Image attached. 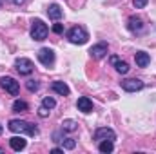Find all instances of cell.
<instances>
[{
    "instance_id": "25",
    "label": "cell",
    "mask_w": 156,
    "mask_h": 154,
    "mask_svg": "<svg viewBox=\"0 0 156 154\" xmlns=\"http://www.w3.org/2000/svg\"><path fill=\"white\" fill-rule=\"evenodd\" d=\"M53 31H55V33H58V35H60V33H62V31H64V27H62V26H60V24H55V26H53Z\"/></svg>"
},
{
    "instance_id": "29",
    "label": "cell",
    "mask_w": 156,
    "mask_h": 154,
    "mask_svg": "<svg viewBox=\"0 0 156 154\" xmlns=\"http://www.w3.org/2000/svg\"><path fill=\"white\" fill-rule=\"evenodd\" d=\"M0 152H2V149H0Z\"/></svg>"
},
{
    "instance_id": "7",
    "label": "cell",
    "mask_w": 156,
    "mask_h": 154,
    "mask_svg": "<svg viewBox=\"0 0 156 154\" xmlns=\"http://www.w3.org/2000/svg\"><path fill=\"white\" fill-rule=\"evenodd\" d=\"M144 87V82L138 80V78H129V80H123L122 82V89L127 91V93H134V91H140Z\"/></svg>"
},
{
    "instance_id": "19",
    "label": "cell",
    "mask_w": 156,
    "mask_h": 154,
    "mask_svg": "<svg viewBox=\"0 0 156 154\" xmlns=\"http://www.w3.org/2000/svg\"><path fill=\"white\" fill-rule=\"evenodd\" d=\"M13 111H15V113L27 111V103H26V102H22V100H15V103H13Z\"/></svg>"
},
{
    "instance_id": "24",
    "label": "cell",
    "mask_w": 156,
    "mask_h": 154,
    "mask_svg": "<svg viewBox=\"0 0 156 154\" xmlns=\"http://www.w3.org/2000/svg\"><path fill=\"white\" fill-rule=\"evenodd\" d=\"M147 2H149V0H134V5H136L138 9H142V7L147 5Z\"/></svg>"
},
{
    "instance_id": "2",
    "label": "cell",
    "mask_w": 156,
    "mask_h": 154,
    "mask_svg": "<svg viewBox=\"0 0 156 154\" xmlns=\"http://www.w3.org/2000/svg\"><path fill=\"white\" fill-rule=\"evenodd\" d=\"M47 33H49L47 26H45L40 18H35V20H33V24H31V37H33V40L42 42V40L47 38Z\"/></svg>"
},
{
    "instance_id": "11",
    "label": "cell",
    "mask_w": 156,
    "mask_h": 154,
    "mask_svg": "<svg viewBox=\"0 0 156 154\" xmlns=\"http://www.w3.org/2000/svg\"><path fill=\"white\" fill-rule=\"evenodd\" d=\"M109 62L116 67V71L120 73V75H127V73H129V65H127V62H122L118 56H111Z\"/></svg>"
},
{
    "instance_id": "21",
    "label": "cell",
    "mask_w": 156,
    "mask_h": 154,
    "mask_svg": "<svg viewBox=\"0 0 156 154\" xmlns=\"http://www.w3.org/2000/svg\"><path fill=\"white\" fill-rule=\"evenodd\" d=\"M62 147H64V149H75V147H76V142H75L73 138L62 140Z\"/></svg>"
},
{
    "instance_id": "17",
    "label": "cell",
    "mask_w": 156,
    "mask_h": 154,
    "mask_svg": "<svg viewBox=\"0 0 156 154\" xmlns=\"http://www.w3.org/2000/svg\"><path fill=\"white\" fill-rule=\"evenodd\" d=\"M62 129L67 131V132H73V131L78 129V123L75 120H64V121H62Z\"/></svg>"
},
{
    "instance_id": "5",
    "label": "cell",
    "mask_w": 156,
    "mask_h": 154,
    "mask_svg": "<svg viewBox=\"0 0 156 154\" xmlns=\"http://www.w3.org/2000/svg\"><path fill=\"white\" fill-rule=\"evenodd\" d=\"M15 69L20 73V75H31L33 73V69H35V65H33V62L29 60V58H16L15 60Z\"/></svg>"
},
{
    "instance_id": "15",
    "label": "cell",
    "mask_w": 156,
    "mask_h": 154,
    "mask_svg": "<svg viewBox=\"0 0 156 154\" xmlns=\"http://www.w3.org/2000/svg\"><path fill=\"white\" fill-rule=\"evenodd\" d=\"M47 15H49V18H53V20H60L62 15H64V11L60 9L58 4H51L49 9H47Z\"/></svg>"
},
{
    "instance_id": "12",
    "label": "cell",
    "mask_w": 156,
    "mask_h": 154,
    "mask_svg": "<svg viewBox=\"0 0 156 154\" xmlns=\"http://www.w3.org/2000/svg\"><path fill=\"white\" fill-rule=\"evenodd\" d=\"M76 107H78V111H82V113H91L93 111V102L87 98V96H82V98H78V102H76Z\"/></svg>"
},
{
    "instance_id": "8",
    "label": "cell",
    "mask_w": 156,
    "mask_h": 154,
    "mask_svg": "<svg viewBox=\"0 0 156 154\" xmlns=\"http://www.w3.org/2000/svg\"><path fill=\"white\" fill-rule=\"evenodd\" d=\"M37 56H38L40 64H44V65H53V62H55V53H53V49H49V47L40 49Z\"/></svg>"
},
{
    "instance_id": "22",
    "label": "cell",
    "mask_w": 156,
    "mask_h": 154,
    "mask_svg": "<svg viewBox=\"0 0 156 154\" xmlns=\"http://www.w3.org/2000/svg\"><path fill=\"white\" fill-rule=\"evenodd\" d=\"M26 87H27V89L33 93V91H37V89H38V82H35V80H29V82L26 83Z\"/></svg>"
},
{
    "instance_id": "28",
    "label": "cell",
    "mask_w": 156,
    "mask_h": 154,
    "mask_svg": "<svg viewBox=\"0 0 156 154\" xmlns=\"http://www.w3.org/2000/svg\"><path fill=\"white\" fill-rule=\"evenodd\" d=\"M0 134H2V125H0Z\"/></svg>"
},
{
    "instance_id": "23",
    "label": "cell",
    "mask_w": 156,
    "mask_h": 154,
    "mask_svg": "<svg viewBox=\"0 0 156 154\" xmlns=\"http://www.w3.org/2000/svg\"><path fill=\"white\" fill-rule=\"evenodd\" d=\"M38 116H42V118H47V116H49V109L42 105V107L38 109Z\"/></svg>"
},
{
    "instance_id": "14",
    "label": "cell",
    "mask_w": 156,
    "mask_h": 154,
    "mask_svg": "<svg viewBox=\"0 0 156 154\" xmlns=\"http://www.w3.org/2000/svg\"><path fill=\"white\" fill-rule=\"evenodd\" d=\"M9 145H11L13 151H24L26 145H27V142H26L22 136H13V138L9 140Z\"/></svg>"
},
{
    "instance_id": "10",
    "label": "cell",
    "mask_w": 156,
    "mask_h": 154,
    "mask_svg": "<svg viewBox=\"0 0 156 154\" xmlns=\"http://www.w3.org/2000/svg\"><path fill=\"white\" fill-rule=\"evenodd\" d=\"M127 27H129L131 33H140V31H144V22L138 16H131L127 20Z\"/></svg>"
},
{
    "instance_id": "26",
    "label": "cell",
    "mask_w": 156,
    "mask_h": 154,
    "mask_svg": "<svg viewBox=\"0 0 156 154\" xmlns=\"http://www.w3.org/2000/svg\"><path fill=\"white\" fill-rule=\"evenodd\" d=\"M13 4H16V5H22V4H26V0H11Z\"/></svg>"
},
{
    "instance_id": "1",
    "label": "cell",
    "mask_w": 156,
    "mask_h": 154,
    "mask_svg": "<svg viewBox=\"0 0 156 154\" xmlns=\"http://www.w3.org/2000/svg\"><path fill=\"white\" fill-rule=\"evenodd\" d=\"M7 127H9L11 132H27L29 136H37V134H38V129H37L33 123L24 121V120H11Z\"/></svg>"
},
{
    "instance_id": "9",
    "label": "cell",
    "mask_w": 156,
    "mask_h": 154,
    "mask_svg": "<svg viewBox=\"0 0 156 154\" xmlns=\"http://www.w3.org/2000/svg\"><path fill=\"white\" fill-rule=\"evenodd\" d=\"M89 54H91L93 58H96V60L104 58V56L107 54V44H105V42H100V44L93 45V47L89 49Z\"/></svg>"
},
{
    "instance_id": "27",
    "label": "cell",
    "mask_w": 156,
    "mask_h": 154,
    "mask_svg": "<svg viewBox=\"0 0 156 154\" xmlns=\"http://www.w3.org/2000/svg\"><path fill=\"white\" fill-rule=\"evenodd\" d=\"M51 152H53V154H62V152H64V149H53Z\"/></svg>"
},
{
    "instance_id": "3",
    "label": "cell",
    "mask_w": 156,
    "mask_h": 154,
    "mask_svg": "<svg viewBox=\"0 0 156 154\" xmlns=\"http://www.w3.org/2000/svg\"><path fill=\"white\" fill-rule=\"evenodd\" d=\"M67 38L71 44H85L87 40H89V33L82 27V26H75V27H71L69 29V33H67Z\"/></svg>"
},
{
    "instance_id": "20",
    "label": "cell",
    "mask_w": 156,
    "mask_h": 154,
    "mask_svg": "<svg viewBox=\"0 0 156 154\" xmlns=\"http://www.w3.org/2000/svg\"><path fill=\"white\" fill-rule=\"evenodd\" d=\"M42 105H44V107H47V109H53V107L56 105V102H55V98H51V96H45V98L42 100Z\"/></svg>"
},
{
    "instance_id": "4",
    "label": "cell",
    "mask_w": 156,
    "mask_h": 154,
    "mask_svg": "<svg viewBox=\"0 0 156 154\" xmlns=\"http://www.w3.org/2000/svg\"><path fill=\"white\" fill-rule=\"evenodd\" d=\"M0 87H2V89H5L11 96H16V94H18V91H20L18 82H16L15 78H11V76H2V78H0Z\"/></svg>"
},
{
    "instance_id": "6",
    "label": "cell",
    "mask_w": 156,
    "mask_h": 154,
    "mask_svg": "<svg viewBox=\"0 0 156 154\" xmlns=\"http://www.w3.org/2000/svg\"><path fill=\"white\" fill-rule=\"evenodd\" d=\"M94 140L100 143V142H105V140H116V134H115V131L113 129H107V127H100V129H96V132H94Z\"/></svg>"
},
{
    "instance_id": "16",
    "label": "cell",
    "mask_w": 156,
    "mask_h": 154,
    "mask_svg": "<svg viewBox=\"0 0 156 154\" xmlns=\"http://www.w3.org/2000/svg\"><path fill=\"white\" fill-rule=\"evenodd\" d=\"M51 89H53L56 94H62V96H67V94H69V87H67L64 82H53V83H51Z\"/></svg>"
},
{
    "instance_id": "18",
    "label": "cell",
    "mask_w": 156,
    "mask_h": 154,
    "mask_svg": "<svg viewBox=\"0 0 156 154\" xmlns=\"http://www.w3.org/2000/svg\"><path fill=\"white\" fill-rule=\"evenodd\" d=\"M113 149H115V145H113L111 140L100 142V145H98V151H100V152H113Z\"/></svg>"
},
{
    "instance_id": "13",
    "label": "cell",
    "mask_w": 156,
    "mask_h": 154,
    "mask_svg": "<svg viewBox=\"0 0 156 154\" xmlns=\"http://www.w3.org/2000/svg\"><path fill=\"white\" fill-rule=\"evenodd\" d=\"M134 60H136V65H138V67H147V65L151 64V56H149L145 51H138V53L134 54Z\"/></svg>"
}]
</instances>
